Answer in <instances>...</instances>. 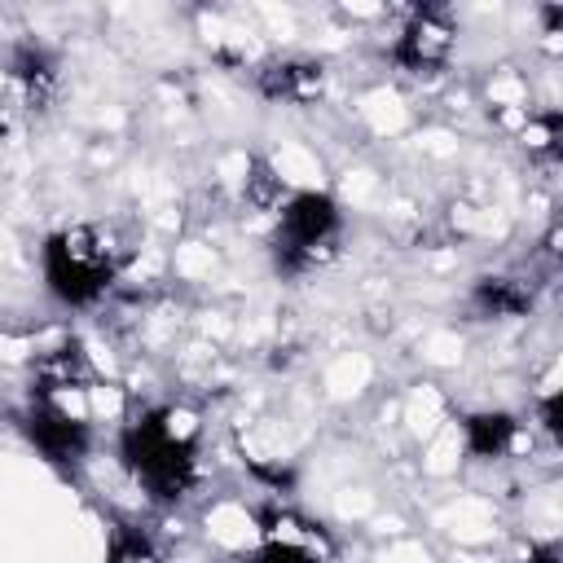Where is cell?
Listing matches in <instances>:
<instances>
[{"mask_svg": "<svg viewBox=\"0 0 563 563\" xmlns=\"http://www.w3.org/2000/svg\"><path fill=\"white\" fill-rule=\"evenodd\" d=\"M136 255V242L123 233L119 220H84V224H62L44 233L35 264H40V286L53 303L62 308H97L128 260Z\"/></svg>", "mask_w": 563, "mask_h": 563, "instance_id": "1", "label": "cell"}, {"mask_svg": "<svg viewBox=\"0 0 563 563\" xmlns=\"http://www.w3.org/2000/svg\"><path fill=\"white\" fill-rule=\"evenodd\" d=\"M114 453L132 484L158 506H176L198 484V431L185 413L167 405L132 413L119 427Z\"/></svg>", "mask_w": 563, "mask_h": 563, "instance_id": "2", "label": "cell"}, {"mask_svg": "<svg viewBox=\"0 0 563 563\" xmlns=\"http://www.w3.org/2000/svg\"><path fill=\"white\" fill-rule=\"evenodd\" d=\"M343 207L325 189H290L286 202L273 211V268L286 277H303L321 268L343 242Z\"/></svg>", "mask_w": 563, "mask_h": 563, "instance_id": "3", "label": "cell"}, {"mask_svg": "<svg viewBox=\"0 0 563 563\" xmlns=\"http://www.w3.org/2000/svg\"><path fill=\"white\" fill-rule=\"evenodd\" d=\"M18 431L31 444V453L57 471H79L97 444L92 418L75 409L66 396H31L18 413Z\"/></svg>", "mask_w": 563, "mask_h": 563, "instance_id": "4", "label": "cell"}, {"mask_svg": "<svg viewBox=\"0 0 563 563\" xmlns=\"http://www.w3.org/2000/svg\"><path fill=\"white\" fill-rule=\"evenodd\" d=\"M453 48H457V26L449 9H413L391 35L387 57L409 79H435L453 62Z\"/></svg>", "mask_w": 563, "mask_h": 563, "instance_id": "5", "label": "cell"}, {"mask_svg": "<svg viewBox=\"0 0 563 563\" xmlns=\"http://www.w3.org/2000/svg\"><path fill=\"white\" fill-rule=\"evenodd\" d=\"M457 440L471 462H497L519 449L523 422L510 409H471L457 418Z\"/></svg>", "mask_w": 563, "mask_h": 563, "instance_id": "6", "label": "cell"}, {"mask_svg": "<svg viewBox=\"0 0 563 563\" xmlns=\"http://www.w3.org/2000/svg\"><path fill=\"white\" fill-rule=\"evenodd\" d=\"M321 66L317 62H303V57H273L260 66V88L273 97V101H312L321 97Z\"/></svg>", "mask_w": 563, "mask_h": 563, "instance_id": "7", "label": "cell"}, {"mask_svg": "<svg viewBox=\"0 0 563 563\" xmlns=\"http://www.w3.org/2000/svg\"><path fill=\"white\" fill-rule=\"evenodd\" d=\"M523 150L550 167H563V110H537L523 119Z\"/></svg>", "mask_w": 563, "mask_h": 563, "instance_id": "8", "label": "cell"}, {"mask_svg": "<svg viewBox=\"0 0 563 563\" xmlns=\"http://www.w3.org/2000/svg\"><path fill=\"white\" fill-rule=\"evenodd\" d=\"M475 299H479V308H484L488 317H519V312H528V303H532V295H528L515 277H484V282L475 286Z\"/></svg>", "mask_w": 563, "mask_h": 563, "instance_id": "9", "label": "cell"}, {"mask_svg": "<svg viewBox=\"0 0 563 563\" xmlns=\"http://www.w3.org/2000/svg\"><path fill=\"white\" fill-rule=\"evenodd\" d=\"M106 563H163V550L154 545L150 532H141L132 523H119L106 537Z\"/></svg>", "mask_w": 563, "mask_h": 563, "instance_id": "10", "label": "cell"}, {"mask_svg": "<svg viewBox=\"0 0 563 563\" xmlns=\"http://www.w3.org/2000/svg\"><path fill=\"white\" fill-rule=\"evenodd\" d=\"M246 563H325L308 541H295V537H264Z\"/></svg>", "mask_w": 563, "mask_h": 563, "instance_id": "11", "label": "cell"}, {"mask_svg": "<svg viewBox=\"0 0 563 563\" xmlns=\"http://www.w3.org/2000/svg\"><path fill=\"white\" fill-rule=\"evenodd\" d=\"M537 427L545 431L554 449H563V383L537 396Z\"/></svg>", "mask_w": 563, "mask_h": 563, "instance_id": "12", "label": "cell"}, {"mask_svg": "<svg viewBox=\"0 0 563 563\" xmlns=\"http://www.w3.org/2000/svg\"><path fill=\"white\" fill-rule=\"evenodd\" d=\"M519 563H563V541H532Z\"/></svg>", "mask_w": 563, "mask_h": 563, "instance_id": "13", "label": "cell"}, {"mask_svg": "<svg viewBox=\"0 0 563 563\" xmlns=\"http://www.w3.org/2000/svg\"><path fill=\"white\" fill-rule=\"evenodd\" d=\"M559 268H563V260H559Z\"/></svg>", "mask_w": 563, "mask_h": 563, "instance_id": "14", "label": "cell"}]
</instances>
